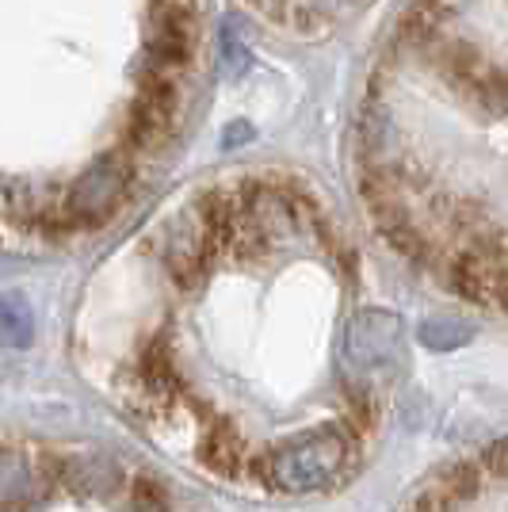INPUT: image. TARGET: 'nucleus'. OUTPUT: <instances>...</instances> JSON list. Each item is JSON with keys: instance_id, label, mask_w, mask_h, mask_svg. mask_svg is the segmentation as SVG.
Here are the masks:
<instances>
[{"instance_id": "obj_1", "label": "nucleus", "mask_w": 508, "mask_h": 512, "mask_svg": "<svg viewBox=\"0 0 508 512\" xmlns=\"http://www.w3.org/2000/svg\"><path fill=\"white\" fill-rule=\"evenodd\" d=\"M352 440L344 428H310L302 436L283 440L264 455V478L279 493H318L348 467Z\"/></svg>"}, {"instance_id": "obj_2", "label": "nucleus", "mask_w": 508, "mask_h": 512, "mask_svg": "<svg viewBox=\"0 0 508 512\" xmlns=\"http://www.w3.org/2000/svg\"><path fill=\"white\" fill-rule=\"evenodd\" d=\"M130 195V165L123 153H104L85 169V176L69 188L65 214H73V222L100 226L111 214L127 203Z\"/></svg>"}, {"instance_id": "obj_3", "label": "nucleus", "mask_w": 508, "mask_h": 512, "mask_svg": "<svg viewBox=\"0 0 508 512\" xmlns=\"http://www.w3.org/2000/svg\"><path fill=\"white\" fill-rule=\"evenodd\" d=\"M398 329L402 321L394 314H382V310H363L360 318L352 321L348 329V360L360 363V367H382L390 360L394 344H398Z\"/></svg>"}, {"instance_id": "obj_4", "label": "nucleus", "mask_w": 508, "mask_h": 512, "mask_svg": "<svg viewBox=\"0 0 508 512\" xmlns=\"http://www.w3.org/2000/svg\"><path fill=\"white\" fill-rule=\"evenodd\" d=\"M35 337V310L27 295L20 291H4L0 295V344L4 348H27Z\"/></svg>"}, {"instance_id": "obj_5", "label": "nucleus", "mask_w": 508, "mask_h": 512, "mask_svg": "<svg viewBox=\"0 0 508 512\" xmlns=\"http://www.w3.org/2000/svg\"><path fill=\"white\" fill-rule=\"evenodd\" d=\"M199 455H203V463L211 470H218V474H237V467H241V440H237L226 425H218L207 432Z\"/></svg>"}, {"instance_id": "obj_6", "label": "nucleus", "mask_w": 508, "mask_h": 512, "mask_svg": "<svg viewBox=\"0 0 508 512\" xmlns=\"http://www.w3.org/2000/svg\"><path fill=\"white\" fill-rule=\"evenodd\" d=\"M417 337H421V344L424 348H432V352H451V348L470 344L474 329L459 318H428V321H421Z\"/></svg>"}, {"instance_id": "obj_7", "label": "nucleus", "mask_w": 508, "mask_h": 512, "mask_svg": "<svg viewBox=\"0 0 508 512\" xmlns=\"http://www.w3.org/2000/svg\"><path fill=\"white\" fill-rule=\"evenodd\" d=\"M31 486V470H27V459L16 455V451L0 448V505L8 501H20Z\"/></svg>"}, {"instance_id": "obj_8", "label": "nucleus", "mask_w": 508, "mask_h": 512, "mask_svg": "<svg viewBox=\"0 0 508 512\" xmlns=\"http://www.w3.org/2000/svg\"><path fill=\"white\" fill-rule=\"evenodd\" d=\"M222 65H226V77H245L249 65H253L249 50H245L241 35H237V27H233V20L222 23Z\"/></svg>"}, {"instance_id": "obj_9", "label": "nucleus", "mask_w": 508, "mask_h": 512, "mask_svg": "<svg viewBox=\"0 0 508 512\" xmlns=\"http://www.w3.org/2000/svg\"><path fill=\"white\" fill-rule=\"evenodd\" d=\"M134 509L138 512H165V490L157 486V482H138V490H134Z\"/></svg>"}, {"instance_id": "obj_10", "label": "nucleus", "mask_w": 508, "mask_h": 512, "mask_svg": "<svg viewBox=\"0 0 508 512\" xmlns=\"http://www.w3.org/2000/svg\"><path fill=\"white\" fill-rule=\"evenodd\" d=\"M241 142H253V127L249 123H233L226 134H222V146L230 150V146H241Z\"/></svg>"}, {"instance_id": "obj_11", "label": "nucleus", "mask_w": 508, "mask_h": 512, "mask_svg": "<svg viewBox=\"0 0 508 512\" xmlns=\"http://www.w3.org/2000/svg\"><path fill=\"white\" fill-rule=\"evenodd\" d=\"M253 4H260V8H268V4H276V0H253Z\"/></svg>"}]
</instances>
